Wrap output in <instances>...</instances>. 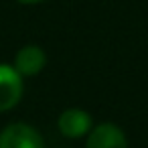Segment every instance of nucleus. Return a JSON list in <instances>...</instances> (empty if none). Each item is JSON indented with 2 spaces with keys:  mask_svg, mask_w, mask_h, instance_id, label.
Segmentation results:
<instances>
[{
  "mask_svg": "<svg viewBox=\"0 0 148 148\" xmlns=\"http://www.w3.org/2000/svg\"><path fill=\"white\" fill-rule=\"evenodd\" d=\"M23 97V75L16 67L0 65V112L12 110Z\"/></svg>",
  "mask_w": 148,
  "mask_h": 148,
  "instance_id": "obj_2",
  "label": "nucleus"
},
{
  "mask_svg": "<svg viewBox=\"0 0 148 148\" xmlns=\"http://www.w3.org/2000/svg\"><path fill=\"white\" fill-rule=\"evenodd\" d=\"M0 148H45V142L33 126L10 124L0 132Z\"/></svg>",
  "mask_w": 148,
  "mask_h": 148,
  "instance_id": "obj_1",
  "label": "nucleus"
},
{
  "mask_svg": "<svg viewBox=\"0 0 148 148\" xmlns=\"http://www.w3.org/2000/svg\"><path fill=\"white\" fill-rule=\"evenodd\" d=\"M87 148H128L126 134L116 124H99L87 138Z\"/></svg>",
  "mask_w": 148,
  "mask_h": 148,
  "instance_id": "obj_3",
  "label": "nucleus"
},
{
  "mask_svg": "<svg viewBox=\"0 0 148 148\" xmlns=\"http://www.w3.org/2000/svg\"><path fill=\"white\" fill-rule=\"evenodd\" d=\"M57 126H59V132L67 138H79L83 134L89 132L91 128V116L83 110H65L59 120H57Z\"/></svg>",
  "mask_w": 148,
  "mask_h": 148,
  "instance_id": "obj_4",
  "label": "nucleus"
},
{
  "mask_svg": "<svg viewBox=\"0 0 148 148\" xmlns=\"http://www.w3.org/2000/svg\"><path fill=\"white\" fill-rule=\"evenodd\" d=\"M16 2H21V4H37L41 0H16Z\"/></svg>",
  "mask_w": 148,
  "mask_h": 148,
  "instance_id": "obj_6",
  "label": "nucleus"
},
{
  "mask_svg": "<svg viewBox=\"0 0 148 148\" xmlns=\"http://www.w3.org/2000/svg\"><path fill=\"white\" fill-rule=\"evenodd\" d=\"M47 63V57H45V51L41 47H35V45H29L25 49H21L16 53V59H14V67L21 75H27V77H33V75H39L43 71Z\"/></svg>",
  "mask_w": 148,
  "mask_h": 148,
  "instance_id": "obj_5",
  "label": "nucleus"
}]
</instances>
